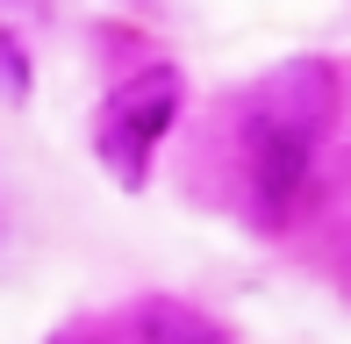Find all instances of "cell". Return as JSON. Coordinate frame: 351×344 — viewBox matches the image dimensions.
Masks as SVG:
<instances>
[{"label": "cell", "instance_id": "6da1fadb", "mask_svg": "<svg viewBox=\"0 0 351 344\" xmlns=\"http://www.w3.org/2000/svg\"><path fill=\"white\" fill-rule=\"evenodd\" d=\"M308 151H315L308 136L251 115V194H258L265 215H280V208L301 201V186H308Z\"/></svg>", "mask_w": 351, "mask_h": 344}, {"label": "cell", "instance_id": "7a4b0ae2", "mask_svg": "<svg viewBox=\"0 0 351 344\" xmlns=\"http://www.w3.org/2000/svg\"><path fill=\"white\" fill-rule=\"evenodd\" d=\"M172 108H180V79H172L165 65H151V72H136V79L122 86L115 101H108V122H115V130H130V136H136V158H143V151H151L158 136H165Z\"/></svg>", "mask_w": 351, "mask_h": 344}, {"label": "cell", "instance_id": "3957f363", "mask_svg": "<svg viewBox=\"0 0 351 344\" xmlns=\"http://www.w3.org/2000/svg\"><path fill=\"white\" fill-rule=\"evenodd\" d=\"M0 86H8L14 101L29 93V65H22V43H8V36H0Z\"/></svg>", "mask_w": 351, "mask_h": 344}, {"label": "cell", "instance_id": "277c9868", "mask_svg": "<svg viewBox=\"0 0 351 344\" xmlns=\"http://www.w3.org/2000/svg\"><path fill=\"white\" fill-rule=\"evenodd\" d=\"M158 344H215V337H208V330H194V323H180V330H165Z\"/></svg>", "mask_w": 351, "mask_h": 344}, {"label": "cell", "instance_id": "5b68a950", "mask_svg": "<svg viewBox=\"0 0 351 344\" xmlns=\"http://www.w3.org/2000/svg\"><path fill=\"white\" fill-rule=\"evenodd\" d=\"M337 287L351 294V230H344V244H337Z\"/></svg>", "mask_w": 351, "mask_h": 344}]
</instances>
